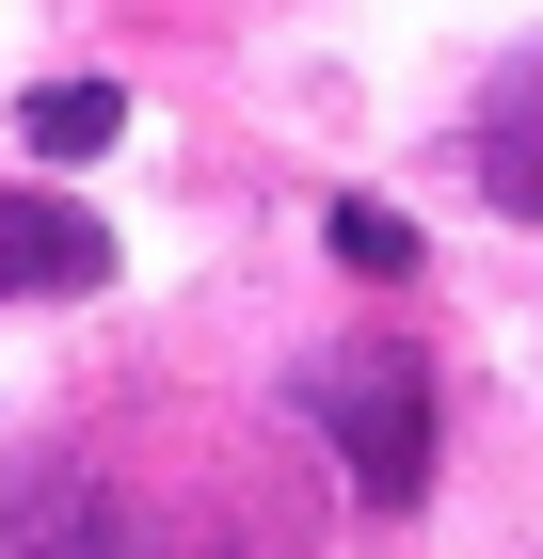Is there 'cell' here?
<instances>
[{"mask_svg":"<svg viewBox=\"0 0 543 559\" xmlns=\"http://www.w3.org/2000/svg\"><path fill=\"white\" fill-rule=\"evenodd\" d=\"M304 400H320V431H335V464H352V496H368V512H416V496H432V368H416L400 336L335 352Z\"/></svg>","mask_w":543,"mask_h":559,"instance_id":"1","label":"cell"},{"mask_svg":"<svg viewBox=\"0 0 543 559\" xmlns=\"http://www.w3.org/2000/svg\"><path fill=\"white\" fill-rule=\"evenodd\" d=\"M0 559H176L161 527L128 512L113 479H81V464H48L33 496H0Z\"/></svg>","mask_w":543,"mask_h":559,"instance_id":"2","label":"cell"},{"mask_svg":"<svg viewBox=\"0 0 543 559\" xmlns=\"http://www.w3.org/2000/svg\"><path fill=\"white\" fill-rule=\"evenodd\" d=\"M96 272H113V224H96V209L0 192V304H16V288H96Z\"/></svg>","mask_w":543,"mask_h":559,"instance_id":"3","label":"cell"},{"mask_svg":"<svg viewBox=\"0 0 543 559\" xmlns=\"http://www.w3.org/2000/svg\"><path fill=\"white\" fill-rule=\"evenodd\" d=\"M480 192H496L511 224H543V48L480 96Z\"/></svg>","mask_w":543,"mask_h":559,"instance_id":"4","label":"cell"},{"mask_svg":"<svg viewBox=\"0 0 543 559\" xmlns=\"http://www.w3.org/2000/svg\"><path fill=\"white\" fill-rule=\"evenodd\" d=\"M16 129H33V160H96V144L128 129V96H113V81H33Z\"/></svg>","mask_w":543,"mask_h":559,"instance_id":"5","label":"cell"},{"mask_svg":"<svg viewBox=\"0 0 543 559\" xmlns=\"http://www.w3.org/2000/svg\"><path fill=\"white\" fill-rule=\"evenodd\" d=\"M335 257L368 272V288H400V272H416V224L400 209H335Z\"/></svg>","mask_w":543,"mask_h":559,"instance_id":"6","label":"cell"}]
</instances>
